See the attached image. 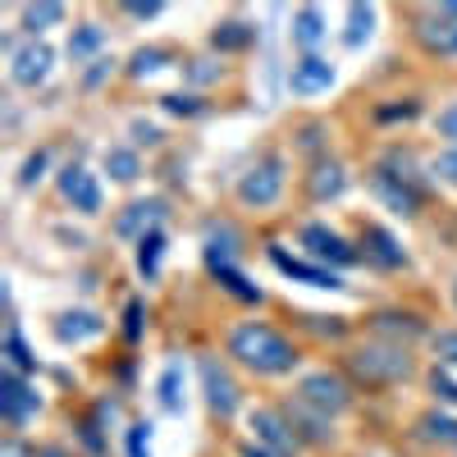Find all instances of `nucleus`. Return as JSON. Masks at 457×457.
Listing matches in <instances>:
<instances>
[{
	"mask_svg": "<svg viewBox=\"0 0 457 457\" xmlns=\"http://www.w3.org/2000/svg\"><path fill=\"white\" fill-rule=\"evenodd\" d=\"M161 407L165 411H183V366H165V375H161Z\"/></svg>",
	"mask_w": 457,
	"mask_h": 457,
	"instance_id": "nucleus-21",
	"label": "nucleus"
},
{
	"mask_svg": "<svg viewBox=\"0 0 457 457\" xmlns=\"http://www.w3.org/2000/svg\"><path fill=\"white\" fill-rule=\"evenodd\" d=\"M161 252H165V234H161V228H151V234H142V238H137V270H142L146 279L156 275Z\"/></svg>",
	"mask_w": 457,
	"mask_h": 457,
	"instance_id": "nucleus-18",
	"label": "nucleus"
},
{
	"mask_svg": "<svg viewBox=\"0 0 457 457\" xmlns=\"http://www.w3.org/2000/svg\"><path fill=\"white\" fill-rule=\"evenodd\" d=\"M156 215H161V202H137V206H129V215L120 220V234H133L142 220H156Z\"/></svg>",
	"mask_w": 457,
	"mask_h": 457,
	"instance_id": "nucleus-27",
	"label": "nucleus"
},
{
	"mask_svg": "<svg viewBox=\"0 0 457 457\" xmlns=\"http://www.w3.org/2000/svg\"><path fill=\"white\" fill-rule=\"evenodd\" d=\"M435 353H439L444 361H453V366H457V329H444V334H435Z\"/></svg>",
	"mask_w": 457,
	"mask_h": 457,
	"instance_id": "nucleus-32",
	"label": "nucleus"
},
{
	"mask_svg": "<svg viewBox=\"0 0 457 457\" xmlns=\"http://www.w3.org/2000/svg\"><path fill=\"white\" fill-rule=\"evenodd\" d=\"M297 403H302V407H316L320 416H338L343 407L353 403V394H348V385H343L338 375L316 370V375H307V379L297 385Z\"/></svg>",
	"mask_w": 457,
	"mask_h": 457,
	"instance_id": "nucleus-2",
	"label": "nucleus"
},
{
	"mask_svg": "<svg viewBox=\"0 0 457 457\" xmlns=\"http://www.w3.org/2000/svg\"><path fill=\"white\" fill-rule=\"evenodd\" d=\"M430 389H435L444 403H457V385H453L448 375H439V370H435V379H430Z\"/></svg>",
	"mask_w": 457,
	"mask_h": 457,
	"instance_id": "nucleus-36",
	"label": "nucleus"
},
{
	"mask_svg": "<svg viewBox=\"0 0 457 457\" xmlns=\"http://www.w3.org/2000/svg\"><path fill=\"white\" fill-rule=\"evenodd\" d=\"M60 19H64V5H28L23 10V28L28 32H42V28L60 23Z\"/></svg>",
	"mask_w": 457,
	"mask_h": 457,
	"instance_id": "nucleus-26",
	"label": "nucleus"
},
{
	"mask_svg": "<svg viewBox=\"0 0 457 457\" xmlns=\"http://www.w3.org/2000/svg\"><path fill=\"white\" fill-rule=\"evenodd\" d=\"M279 193H284V156H265V161H261L256 170H247L243 183H238V197H243L247 206H275Z\"/></svg>",
	"mask_w": 457,
	"mask_h": 457,
	"instance_id": "nucleus-3",
	"label": "nucleus"
},
{
	"mask_svg": "<svg viewBox=\"0 0 457 457\" xmlns=\"http://www.w3.org/2000/svg\"><path fill=\"white\" fill-rule=\"evenodd\" d=\"M228 357H238L256 375H288L297 366L293 343L279 329L256 325V320H247V325H238L234 334H228Z\"/></svg>",
	"mask_w": 457,
	"mask_h": 457,
	"instance_id": "nucleus-1",
	"label": "nucleus"
},
{
	"mask_svg": "<svg viewBox=\"0 0 457 457\" xmlns=\"http://www.w3.org/2000/svg\"><path fill=\"white\" fill-rule=\"evenodd\" d=\"M60 193L79 206L83 215H96V211H101V187H96V179H92L83 165H69V170L60 174Z\"/></svg>",
	"mask_w": 457,
	"mask_h": 457,
	"instance_id": "nucleus-8",
	"label": "nucleus"
},
{
	"mask_svg": "<svg viewBox=\"0 0 457 457\" xmlns=\"http://www.w3.org/2000/svg\"><path fill=\"white\" fill-rule=\"evenodd\" d=\"M0 411H5V421H10V426H23L28 416L37 411V394L23 385L14 370L0 375Z\"/></svg>",
	"mask_w": 457,
	"mask_h": 457,
	"instance_id": "nucleus-7",
	"label": "nucleus"
},
{
	"mask_svg": "<svg viewBox=\"0 0 457 457\" xmlns=\"http://www.w3.org/2000/svg\"><path fill=\"white\" fill-rule=\"evenodd\" d=\"M270 261L279 265V270H284L288 279H302V284H312V288H343V279H338V275H329V270H320V265H307V261L288 256L284 247H270Z\"/></svg>",
	"mask_w": 457,
	"mask_h": 457,
	"instance_id": "nucleus-10",
	"label": "nucleus"
},
{
	"mask_svg": "<svg viewBox=\"0 0 457 457\" xmlns=\"http://www.w3.org/2000/svg\"><path fill=\"white\" fill-rule=\"evenodd\" d=\"M453 297H457V288H453Z\"/></svg>",
	"mask_w": 457,
	"mask_h": 457,
	"instance_id": "nucleus-41",
	"label": "nucleus"
},
{
	"mask_svg": "<svg viewBox=\"0 0 457 457\" xmlns=\"http://www.w3.org/2000/svg\"><path fill=\"white\" fill-rule=\"evenodd\" d=\"M42 170H46V151H37V156H28V165H23V187H32L37 179H42Z\"/></svg>",
	"mask_w": 457,
	"mask_h": 457,
	"instance_id": "nucleus-34",
	"label": "nucleus"
},
{
	"mask_svg": "<svg viewBox=\"0 0 457 457\" xmlns=\"http://www.w3.org/2000/svg\"><path fill=\"white\" fill-rule=\"evenodd\" d=\"M165 110H174V114H197L202 105H197V96H165Z\"/></svg>",
	"mask_w": 457,
	"mask_h": 457,
	"instance_id": "nucleus-37",
	"label": "nucleus"
},
{
	"mask_svg": "<svg viewBox=\"0 0 457 457\" xmlns=\"http://www.w3.org/2000/svg\"><path fill=\"white\" fill-rule=\"evenodd\" d=\"M211 270L220 275V284H224L228 293H234V297H243V302H261V288H252V284H247V279H243L228 261H211Z\"/></svg>",
	"mask_w": 457,
	"mask_h": 457,
	"instance_id": "nucleus-19",
	"label": "nucleus"
},
{
	"mask_svg": "<svg viewBox=\"0 0 457 457\" xmlns=\"http://www.w3.org/2000/svg\"><path fill=\"white\" fill-rule=\"evenodd\" d=\"M211 42H215L220 51H243V46L252 42V28H247V23H238V19H234V23H220Z\"/></svg>",
	"mask_w": 457,
	"mask_h": 457,
	"instance_id": "nucleus-23",
	"label": "nucleus"
},
{
	"mask_svg": "<svg viewBox=\"0 0 457 457\" xmlns=\"http://www.w3.org/2000/svg\"><path fill=\"white\" fill-rule=\"evenodd\" d=\"M5 353H10V361H14L19 370H32V366H37V357H28V348H23L19 329H10V338H5Z\"/></svg>",
	"mask_w": 457,
	"mask_h": 457,
	"instance_id": "nucleus-29",
	"label": "nucleus"
},
{
	"mask_svg": "<svg viewBox=\"0 0 457 457\" xmlns=\"http://www.w3.org/2000/svg\"><path fill=\"white\" fill-rule=\"evenodd\" d=\"M293 92L297 96H312V92H325L329 83H334V64L329 60H320V55H307V60H297L293 64Z\"/></svg>",
	"mask_w": 457,
	"mask_h": 457,
	"instance_id": "nucleus-11",
	"label": "nucleus"
},
{
	"mask_svg": "<svg viewBox=\"0 0 457 457\" xmlns=\"http://www.w3.org/2000/svg\"><path fill=\"white\" fill-rule=\"evenodd\" d=\"M146 448H151V426H133L129 430V457H146Z\"/></svg>",
	"mask_w": 457,
	"mask_h": 457,
	"instance_id": "nucleus-31",
	"label": "nucleus"
},
{
	"mask_svg": "<svg viewBox=\"0 0 457 457\" xmlns=\"http://www.w3.org/2000/svg\"><path fill=\"white\" fill-rule=\"evenodd\" d=\"M302 243H307L312 256L334 261V265H353V261H357V247L343 238V234H334L329 224H307V228H302Z\"/></svg>",
	"mask_w": 457,
	"mask_h": 457,
	"instance_id": "nucleus-5",
	"label": "nucleus"
},
{
	"mask_svg": "<svg viewBox=\"0 0 457 457\" xmlns=\"http://www.w3.org/2000/svg\"><path fill=\"white\" fill-rule=\"evenodd\" d=\"M361 247H366V256H375L379 265H403V247L385 234V228H366V234H361Z\"/></svg>",
	"mask_w": 457,
	"mask_h": 457,
	"instance_id": "nucleus-15",
	"label": "nucleus"
},
{
	"mask_svg": "<svg viewBox=\"0 0 457 457\" xmlns=\"http://www.w3.org/2000/svg\"><path fill=\"white\" fill-rule=\"evenodd\" d=\"M105 170L120 179V183H133V179H137V151H129V146H110V151H105Z\"/></svg>",
	"mask_w": 457,
	"mask_h": 457,
	"instance_id": "nucleus-20",
	"label": "nucleus"
},
{
	"mask_svg": "<svg viewBox=\"0 0 457 457\" xmlns=\"http://www.w3.org/2000/svg\"><path fill=\"white\" fill-rule=\"evenodd\" d=\"M55 334H60L64 343H79V338H92V334H101V320H96L92 312H73V316H64V320L55 325Z\"/></svg>",
	"mask_w": 457,
	"mask_h": 457,
	"instance_id": "nucleus-17",
	"label": "nucleus"
},
{
	"mask_svg": "<svg viewBox=\"0 0 457 457\" xmlns=\"http://www.w3.org/2000/svg\"><path fill=\"white\" fill-rule=\"evenodd\" d=\"M320 37H325V19H320L316 5H307V10L293 14V42H297V46H316Z\"/></svg>",
	"mask_w": 457,
	"mask_h": 457,
	"instance_id": "nucleus-16",
	"label": "nucleus"
},
{
	"mask_svg": "<svg viewBox=\"0 0 457 457\" xmlns=\"http://www.w3.org/2000/svg\"><path fill=\"white\" fill-rule=\"evenodd\" d=\"M133 19H156L161 14V5H156V0H146V5H124Z\"/></svg>",
	"mask_w": 457,
	"mask_h": 457,
	"instance_id": "nucleus-39",
	"label": "nucleus"
},
{
	"mask_svg": "<svg viewBox=\"0 0 457 457\" xmlns=\"http://www.w3.org/2000/svg\"><path fill=\"white\" fill-rule=\"evenodd\" d=\"M101 42H105V37H101V28H96V23H83L79 32L69 37V55H73V60H87V55H92Z\"/></svg>",
	"mask_w": 457,
	"mask_h": 457,
	"instance_id": "nucleus-25",
	"label": "nucleus"
},
{
	"mask_svg": "<svg viewBox=\"0 0 457 457\" xmlns=\"http://www.w3.org/2000/svg\"><path fill=\"white\" fill-rule=\"evenodd\" d=\"M252 430L265 448H275V453H293V444H297V435L279 421L275 411H252Z\"/></svg>",
	"mask_w": 457,
	"mask_h": 457,
	"instance_id": "nucleus-13",
	"label": "nucleus"
},
{
	"mask_svg": "<svg viewBox=\"0 0 457 457\" xmlns=\"http://www.w3.org/2000/svg\"><path fill=\"white\" fill-rule=\"evenodd\" d=\"M426 435L430 439H444V444H457V421H453V416H426Z\"/></svg>",
	"mask_w": 457,
	"mask_h": 457,
	"instance_id": "nucleus-28",
	"label": "nucleus"
},
{
	"mask_svg": "<svg viewBox=\"0 0 457 457\" xmlns=\"http://www.w3.org/2000/svg\"><path fill=\"white\" fill-rule=\"evenodd\" d=\"M435 174H439L444 183H457V151H444V156L435 161Z\"/></svg>",
	"mask_w": 457,
	"mask_h": 457,
	"instance_id": "nucleus-35",
	"label": "nucleus"
},
{
	"mask_svg": "<svg viewBox=\"0 0 457 457\" xmlns=\"http://www.w3.org/2000/svg\"><path fill=\"white\" fill-rule=\"evenodd\" d=\"M370 23H375V10H370V5H353V10H348V32H343V37H348V46H361V42H366Z\"/></svg>",
	"mask_w": 457,
	"mask_h": 457,
	"instance_id": "nucleus-24",
	"label": "nucleus"
},
{
	"mask_svg": "<svg viewBox=\"0 0 457 457\" xmlns=\"http://www.w3.org/2000/svg\"><path fill=\"white\" fill-rule=\"evenodd\" d=\"M51 60H55V55H51L46 42H28L23 51H14V69H10L14 83H19V87H37V83L51 73Z\"/></svg>",
	"mask_w": 457,
	"mask_h": 457,
	"instance_id": "nucleus-9",
	"label": "nucleus"
},
{
	"mask_svg": "<svg viewBox=\"0 0 457 457\" xmlns=\"http://www.w3.org/2000/svg\"><path fill=\"white\" fill-rule=\"evenodd\" d=\"M202 379H206V403H211V411H215V416H234V407H238L234 375H228L215 357H206V361H202Z\"/></svg>",
	"mask_w": 457,
	"mask_h": 457,
	"instance_id": "nucleus-6",
	"label": "nucleus"
},
{
	"mask_svg": "<svg viewBox=\"0 0 457 457\" xmlns=\"http://www.w3.org/2000/svg\"><path fill=\"white\" fill-rule=\"evenodd\" d=\"M124 334H129V338L142 334V302H129V325H124Z\"/></svg>",
	"mask_w": 457,
	"mask_h": 457,
	"instance_id": "nucleus-38",
	"label": "nucleus"
},
{
	"mask_svg": "<svg viewBox=\"0 0 457 457\" xmlns=\"http://www.w3.org/2000/svg\"><path fill=\"white\" fill-rule=\"evenodd\" d=\"M243 457H288V453H275V448H265V444H247Z\"/></svg>",
	"mask_w": 457,
	"mask_h": 457,
	"instance_id": "nucleus-40",
	"label": "nucleus"
},
{
	"mask_svg": "<svg viewBox=\"0 0 457 457\" xmlns=\"http://www.w3.org/2000/svg\"><path fill=\"white\" fill-rule=\"evenodd\" d=\"M165 64V51H137L133 55V73H137V79H142V73H156Z\"/></svg>",
	"mask_w": 457,
	"mask_h": 457,
	"instance_id": "nucleus-30",
	"label": "nucleus"
},
{
	"mask_svg": "<svg viewBox=\"0 0 457 457\" xmlns=\"http://www.w3.org/2000/svg\"><path fill=\"white\" fill-rule=\"evenodd\" d=\"M370 187H375V197L389 202L398 215H411V211H416V193H411V187H403V174L375 170V174H370Z\"/></svg>",
	"mask_w": 457,
	"mask_h": 457,
	"instance_id": "nucleus-12",
	"label": "nucleus"
},
{
	"mask_svg": "<svg viewBox=\"0 0 457 457\" xmlns=\"http://www.w3.org/2000/svg\"><path fill=\"white\" fill-rule=\"evenodd\" d=\"M435 129H439V133H444L448 142H457V101L439 110V120H435Z\"/></svg>",
	"mask_w": 457,
	"mask_h": 457,
	"instance_id": "nucleus-33",
	"label": "nucleus"
},
{
	"mask_svg": "<svg viewBox=\"0 0 457 457\" xmlns=\"http://www.w3.org/2000/svg\"><path fill=\"white\" fill-rule=\"evenodd\" d=\"M343 183H348V179H343V170H338V165H320V170H316V179H312V197H316V202L338 197V193H343Z\"/></svg>",
	"mask_w": 457,
	"mask_h": 457,
	"instance_id": "nucleus-22",
	"label": "nucleus"
},
{
	"mask_svg": "<svg viewBox=\"0 0 457 457\" xmlns=\"http://www.w3.org/2000/svg\"><path fill=\"white\" fill-rule=\"evenodd\" d=\"M353 366L366 379H403L411 370V357L403 348H389V343H366V348L353 353Z\"/></svg>",
	"mask_w": 457,
	"mask_h": 457,
	"instance_id": "nucleus-4",
	"label": "nucleus"
},
{
	"mask_svg": "<svg viewBox=\"0 0 457 457\" xmlns=\"http://www.w3.org/2000/svg\"><path fill=\"white\" fill-rule=\"evenodd\" d=\"M421 42L430 51H439V55H457V19L448 10H439L435 19L421 23Z\"/></svg>",
	"mask_w": 457,
	"mask_h": 457,
	"instance_id": "nucleus-14",
	"label": "nucleus"
}]
</instances>
